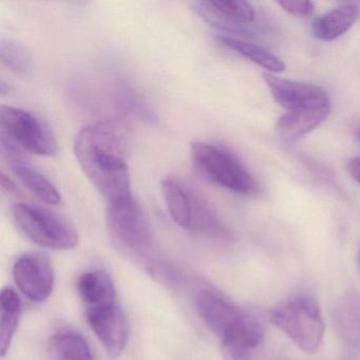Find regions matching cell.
Listing matches in <instances>:
<instances>
[{
	"label": "cell",
	"mask_w": 360,
	"mask_h": 360,
	"mask_svg": "<svg viewBox=\"0 0 360 360\" xmlns=\"http://www.w3.org/2000/svg\"><path fill=\"white\" fill-rule=\"evenodd\" d=\"M128 151L127 131L117 122H94L82 128L75 138L77 163L107 202L132 193Z\"/></svg>",
	"instance_id": "1"
},
{
	"label": "cell",
	"mask_w": 360,
	"mask_h": 360,
	"mask_svg": "<svg viewBox=\"0 0 360 360\" xmlns=\"http://www.w3.org/2000/svg\"><path fill=\"white\" fill-rule=\"evenodd\" d=\"M195 307L204 323L220 338L221 347L252 352L263 339V326L231 301L210 290H202Z\"/></svg>",
	"instance_id": "2"
},
{
	"label": "cell",
	"mask_w": 360,
	"mask_h": 360,
	"mask_svg": "<svg viewBox=\"0 0 360 360\" xmlns=\"http://www.w3.org/2000/svg\"><path fill=\"white\" fill-rule=\"evenodd\" d=\"M162 193L172 220L185 231L222 241L231 238L226 225L208 202L179 176H166Z\"/></svg>",
	"instance_id": "3"
},
{
	"label": "cell",
	"mask_w": 360,
	"mask_h": 360,
	"mask_svg": "<svg viewBox=\"0 0 360 360\" xmlns=\"http://www.w3.org/2000/svg\"><path fill=\"white\" fill-rule=\"evenodd\" d=\"M269 320L299 349L314 353L319 349L324 335L321 309L315 299L305 295L292 297L269 311Z\"/></svg>",
	"instance_id": "4"
},
{
	"label": "cell",
	"mask_w": 360,
	"mask_h": 360,
	"mask_svg": "<svg viewBox=\"0 0 360 360\" xmlns=\"http://www.w3.org/2000/svg\"><path fill=\"white\" fill-rule=\"evenodd\" d=\"M12 216L18 229L41 248L69 250L79 243L75 227L51 210L33 204L18 203L12 207Z\"/></svg>",
	"instance_id": "5"
},
{
	"label": "cell",
	"mask_w": 360,
	"mask_h": 360,
	"mask_svg": "<svg viewBox=\"0 0 360 360\" xmlns=\"http://www.w3.org/2000/svg\"><path fill=\"white\" fill-rule=\"evenodd\" d=\"M195 167L214 184L239 193L252 195L256 182L243 164L231 151L207 142H195L191 147Z\"/></svg>",
	"instance_id": "6"
},
{
	"label": "cell",
	"mask_w": 360,
	"mask_h": 360,
	"mask_svg": "<svg viewBox=\"0 0 360 360\" xmlns=\"http://www.w3.org/2000/svg\"><path fill=\"white\" fill-rule=\"evenodd\" d=\"M1 136L22 151L41 157L58 153V141L50 126L35 113L18 107L0 108Z\"/></svg>",
	"instance_id": "7"
},
{
	"label": "cell",
	"mask_w": 360,
	"mask_h": 360,
	"mask_svg": "<svg viewBox=\"0 0 360 360\" xmlns=\"http://www.w3.org/2000/svg\"><path fill=\"white\" fill-rule=\"evenodd\" d=\"M107 224L119 245L134 252L148 250L151 231L148 219L134 193L107 202Z\"/></svg>",
	"instance_id": "8"
},
{
	"label": "cell",
	"mask_w": 360,
	"mask_h": 360,
	"mask_svg": "<svg viewBox=\"0 0 360 360\" xmlns=\"http://www.w3.org/2000/svg\"><path fill=\"white\" fill-rule=\"evenodd\" d=\"M13 278L18 290L33 302H43L53 290V266L43 252L22 255L14 264Z\"/></svg>",
	"instance_id": "9"
},
{
	"label": "cell",
	"mask_w": 360,
	"mask_h": 360,
	"mask_svg": "<svg viewBox=\"0 0 360 360\" xmlns=\"http://www.w3.org/2000/svg\"><path fill=\"white\" fill-rule=\"evenodd\" d=\"M87 321L110 357L123 354L129 339V323L117 302L87 309Z\"/></svg>",
	"instance_id": "10"
},
{
	"label": "cell",
	"mask_w": 360,
	"mask_h": 360,
	"mask_svg": "<svg viewBox=\"0 0 360 360\" xmlns=\"http://www.w3.org/2000/svg\"><path fill=\"white\" fill-rule=\"evenodd\" d=\"M193 11L210 26L231 33L248 34V25L256 20V11L248 1H193Z\"/></svg>",
	"instance_id": "11"
},
{
	"label": "cell",
	"mask_w": 360,
	"mask_h": 360,
	"mask_svg": "<svg viewBox=\"0 0 360 360\" xmlns=\"http://www.w3.org/2000/svg\"><path fill=\"white\" fill-rule=\"evenodd\" d=\"M1 157L8 162L14 176L39 201L49 205H58L62 203V195L56 185L43 172L25 160L22 149L3 136Z\"/></svg>",
	"instance_id": "12"
},
{
	"label": "cell",
	"mask_w": 360,
	"mask_h": 360,
	"mask_svg": "<svg viewBox=\"0 0 360 360\" xmlns=\"http://www.w3.org/2000/svg\"><path fill=\"white\" fill-rule=\"evenodd\" d=\"M262 77L274 101L286 111L330 104V96L319 86L281 79L271 73H263Z\"/></svg>",
	"instance_id": "13"
},
{
	"label": "cell",
	"mask_w": 360,
	"mask_h": 360,
	"mask_svg": "<svg viewBox=\"0 0 360 360\" xmlns=\"http://www.w3.org/2000/svg\"><path fill=\"white\" fill-rule=\"evenodd\" d=\"M330 113V104L300 110L286 111L280 117L277 131L286 143L297 142L299 139L319 127Z\"/></svg>",
	"instance_id": "14"
},
{
	"label": "cell",
	"mask_w": 360,
	"mask_h": 360,
	"mask_svg": "<svg viewBox=\"0 0 360 360\" xmlns=\"http://www.w3.org/2000/svg\"><path fill=\"white\" fill-rule=\"evenodd\" d=\"M359 9L355 4H345L314 20L311 31L316 39L330 41L342 37L357 22Z\"/></svg>",
	"instance_id": "15"
},
{
	"label": "cell",
	"mask_w": 360,
	"mask_h": 360,
	"mask_svg": "<svg viewBox=\"0 0 360 360\" xmlns=\"http://www.w3.org/2000/svg\"><path fill=\"white\" fill-rule=\"evenodd\" d=\"M77 290L87 309L117 302L112 279L102 271H85L77 280Z\"/></svg>",
	"instance_id": "16"
},
{
	"label": "cell",
	"mask_w": 360,
	"mask_h": 360,
	"mask_svg": "<svg viewBox=\"0 0 360 360\" xmlns=\"http://www.w3.org/2000/svg\"><path fill=\"white\" fill-rule=\"evenodd\" d=\"M0 355L5 357L9 351L22 316V300L13 288H4L0 295Z\"/></svg>",
	"instance_id": "17"
},
{
	"label": "cell",
	"mask_w": 360,
	"mask_h": 360,
	"mask_svg": "<svg viewBox=\"0 0 360 360\" xmlns=\"http://www.w3.org/2000/svg\"><path fill=\"white\" fill-rule=\"evenodd\" d=\"M219 41L225 47L233 50L236 53L240 54L254 64L258 65L261 68L265 69L267 73L273 75V73H281L285 70V64L283 60L261 46L244 41L239 37H231V35H222L219 37Z\"/></svg>",
	"instance_id": "18"
},
{
	"label": "cell",
	"mask_w": 360,
	"mask_h": 360,
	"mask_svg": "<svg viewBox=\"0 0 360 360\" xmlns=\"http://www.w3.org/2000/svg\"><path fill=\"white\" fill-rule=\"evenodd\" d=\"M51 349L58 360H94L91 349L81 333L60 330L51 339Z\"/></svg>",
	"instance_id": "19"
},
{
	"label": "cell",
	"mask_w": 360,
	"mask_h": 360,
	"mask_svg": "<svg viewBox=\"0 0 360 360\" xmlns=\"http://www.w3.org/2000/svg\"><path fill=\"white\" fill-rule=\"evenodd\" d=\"M336 318L343 338L360 349V297L357 294L345 297L337 309Z\"/></svg>",
	"instance_id": "20"
},
{
	"label": "cell",
	"mask_w": 360,
	"mask_h": 360,
	"mask_svg": "<svg viewBox=\"0 0 360 360\" xmlns=\"http://www.w3.org/2000/svg\"><path fill=\"white\" fill-rule=\"evenodd\" d=\"M0 58L3 66L15 75L25 77L32 71V56L24 46L12 39H0Z\"/></svg>",
	"instance_id": "21"
},
{
	"label": "cell",
	"mask_w": 360,
	"mask_h": 360,
	"mask_svg": "<svg viewBox=\"0 0 360 360\" xmlns=\"http://www.w3.org/2000/svg\"><path fill=\"white\" fill-rule=\"evenodd\" d=\"M122 104L129 109L134 115H139L143 120H147L149 122H155V117L153 110L143 102L140 96H136L131 89L123 88L122 89Z\"/></svg>",
	"instance_id": "22"
},
{
	"label": "cell",
	"mask_w": 360,
	"mask_h": 360,
	"mask_svg": "<svg viewBox=\"0 0 360 360\" xmlns=\"http://www.w3.org/2000/svg\"><path fill=\"white\" fill-rule=\"evenodd\" d=\"M278 5L283 11L299 18H311L315 11L311 1H278Z\"/></svg>",
	"instance_id": "23"
},
{
	"label": "cell",
	"mask_w": 360,
	"mask_h": 360,
	"mask_svg": "<svg viewBox=\"0 0 360 360\" xmlns=\"http://www.w3.org/2000/svg\"><path fill=\"white\" fill-rule=\"evenodd\" d=\"M347 172L349 176L360 185V157L353 158L347 162Z\"/></svg>",
	"instance_id": "24"
},
{
	"label": "cell",
	"mask_w": 360,
	"mask_h": 360,
	"mask_svg": "<svg viewBox=\"0 0 360 360\" xmlns=\"http://www.w3.org/2000/svg\"><path fill=\"white\" fill-rule=\"evenodd\" d=\"M0 178H1V188H3L4 193H9V195H16L18 193L15 183L9 176H6L5 172H1Z\"/></svg>",
	"instance_id": "25"
},
{
	"label": "cell",
	"mask_w": 360,
	"mask_h": 360,
	"mask_svg": "<svg viewBox=\"0 0 360 360\" xmlns=\"http://www.w3.org/2000/svg\"><path fill=\"white\" fill-rule=\"evenodd\" d=\"M354 134H355L357 140L360 141V123H358L357 125L355 126V128H354Z\"/></svg>",
	"instance_id": "26"
},
{
	"label": "cell",
	"mask_w": 360,
	"mask_h": 360,
	"mask_svg": "<svg viewBox=\"0 0 360 360\" xmlns=\"http://www.w3.org/2000/svg\"><path fill=\"white\" fill-rule=\"evenodd\" d=\"M358 262H359V269H360V250H359V255H358Z\"/></svg>",
	"instance_id": "27"
}]
</instances>
